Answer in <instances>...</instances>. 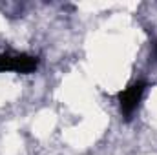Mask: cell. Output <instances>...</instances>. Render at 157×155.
Here are the masks:
<instances>
[{
	"mask_svg": "<svg viewBox=\"0 0 157 155\" xmlns=\"http://www.w3.org/2000/svg\"><path fill=\"white\" fill-rule=\"evenodd\" d=\"M144 84L143 82H133L132 86H128L124 91L119 93V102H121V112L126 115V119H130L132 113L137 110L139 102H141V97L144 93Z\"/></svg>",
	"mask_w": 157,
	"mask_h": 155,
	"instance_id": "cell-1",
	"label": "cell"
},
{
	"mask_svg": "<svg viewBox=\"0 0 157 155\" xmlns=\"http://www.w3.org/2000/svg\"><path fill=\"white\" fill-rule=\"evenodd\" d=\"M155 57H157V44H155Z\"/></svg>",
	"mask_w": 157,
	"mask_h": 155,
	"instance_id": "cell-3",
	"label": "cell"
},
{
	"mask_svg": "<svg viewBox=\"0 0 157 155\" xmlns=\"http://www.w3.org/2000/svg\"><path fill=\"white\" fill-rule=\"evenodd\" d=\"M0 71H17V55H0Z\"/></svg>",
	"mask_w": 157,
	"mask_h": 155,
	"instance_id": "cell-2",
	"label": "cell"
}]
</instances>
